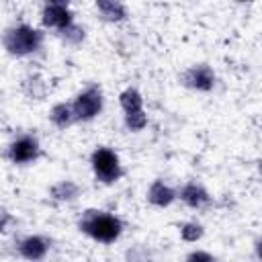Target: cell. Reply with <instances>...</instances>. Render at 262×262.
<instances>
[{
    "instance_id": "obj_1",
    "label": "cell",
    "mask_w": 262,
    "mask_h": 262,
    "mask_svg": "<svg viewBox=\"0 0 262 262\" xmlns=\"http://www.w3.org/2000/svg\"><path fill=\"white\" fill-rule=\"evenodd\" d=\"M78 229L98 244H115L123 235V219L104 209H86L78 217Z\"/></svg>"
},
{
    "instance_id": "obj_2",
    "label": "cell",
    "mask_w": 262,
    "mask_h": 262,
    "mask_svg": "<svg viewBox=\"0 0 262 262\" xmlns=\"http://www.w3.org/2000/svg\"><path fill=\"white\" fill-rule=\"evenodd\" d=\"M45 33L29 23L10 25L2 33V47L12 57H31L43 49Z\"/></svg>"
},
{
    "instance_id": "obj_3",
    "label": "cell",
    "mask_w": 262,
    "mask_h": 262,
    "mask_svg": "<svg viewBox=\"0 0 262 262\" xmlns=\"http://www.w3.org/2000/svg\"><path fill=\"white\" fill-rule=\"evenodd\" d=\"M90 168L100 184H115L123 178V164L119 154L108 145H98L90 154Z\"/></svg>"
},
{
    "instance_id": "obj_4",
    "label": "cell",
    "mask_w": 262,
    "mask_h": 262,
    "mask_svg": "<svg viewBox=\"0 0 262 262\" xmlns=\"http://www.w3.org/2000/svg\"><path fill=\"white\" fill-rule=\"evenodd\" d=\"M70 104H72L76 123H90L104 108V92L98 84H88L74 96Z\"/></svg>"
},
{
    "instance_id": "obj_5",
    "label": "cell",
    "mask_w": 262,
    "mask_h": 262,
    "mask_svg": "<svg viewBox=\"0 0 262 262\" xmlns=\"http://www.w3.org/2000/svg\"><path fill=\"white\" fill-rule=\"evenodd\" d=\"M39 158H41V141L35 133L16 135L6 147V160L14 166L35 164Z\"/></svg>"
},
{
    "instance_id": "obj_6",
    "label": "cell",
    "mask_w": 262,
    "mask_h": 262,
    "mask_svg": "<svg viewBox=\"0 0 262 262\" xmlns=\"http://www.w3.org/2000/svg\"><path fill=\"white\" fill-rule=\"evenodd\" d=\"M72 23H76V18H74V10H72L70 2L51 0L41 6V25L45 29L53 31L55 35L61 33L63 29H68Z\"/></svg>"
},
{
    "instance_id": "obj_7",
    "label": "cell",
    "mask_w": 262,
    "mask_h": 262,
    "mask_svg": "<svg viewBox=\"0 0 262 262\" xmlns=\"http://www.w3.org/2000/svg\"><path fill=\"white\" fill-rule=\"evenodd\" d=\"M178 82L184 88L192 90V92H211L215 88V84H217V74L209 63L201 61V63L188 66L178 76Z\"/></svg>"
},
{
    "instance_id": "obj_8",
    "label": "cell",
    "mask_w": 262,
    "mask_h": 262,
    "mask_svg": "<svg viewBox=\"0 0 262 262\" xmlns=\"http://www.w3.org/2000/svg\"><path fill=\"white\" fill-rule=\"evenodd\" d=\"M51 250V239L41 233H29L16 242V252L29 262H41Z\"/></svg>"
},
{
    "instance_id": "obj_9",
    "label": "cell",
    "mask_w": 262,
    "mask_h": 262,
    "mask_svg": "<svg viewBox=\"0 0 262 262\" xmlns=\"http://www.w3.org/2000/svg\"><path fill=\"white\" fill-rule=\"evenodd\" d=\"M176 192H178V199H180L188 209H192V211H203V209L211 207V203H213L211 192H209L201 182H196V180L184 182Z\"/></svg>"
},
{
    "instance_id": "obj_10",
    "label": "cell",
    "mask_w": 262,
    "mask_h": 262,
    "mask_svg": "<svg viewBox=\"0 0 262 262\" xmlns=\"http://www.w3.org/2000/svg\"><path fill=\"white\" fill-rule=\"evenodd\" d=\"M145 199H147V203H149L151 207L166 209V207H170V205L178 199V192H176L174 186H170V184L164 182L162 178H156V180L149 184V188H147V192H145Z\"/></svg>"
},
{
    "instance_id": "obj_11",
    "label": "cell",
    "mask_w": 262,
    "mask_h": 262,
    "mask_svg": "<svg viewBox=\"0 0 262 262\" xmlns=\"http://www.w3.org/2000/svg\"><path fill=\"white\" fill-rule=\"evenodd\" d=\"M94 8H96L98 16H100L104 23H113V25H115V23H123V20H127V16H129L127 6H125L123 2H119V0H96Z\"/></svg>"
},
{
    "instance_id": "obj_12",
    "label": "cell",
    "mask_w": 262,
    "mask_h": 262,
    "mask_svg": "<svg viewBox=\"0 0 262 262\" xmlns=\"http://www.w3.org/2000/svg\"><path fill=\"white\" fill-rule=\"evenodd\" d=\"M80 192H82V188L74 180H59L53 186H49V196L55 203H74L80 196Z\"/></svg>"
},
{
    "instance_id": "obj_13",
    "label": "cell",
    "mask_w": 262,
    "mask_h": 262,
    "mask_svg": "<svg viewBox=\"0 0 262 262\" xmlns=\"http://www.w3.org/2000/svg\"><path fill=\"white\" fill-rule=\"evenodd\" d=\"M47 117H49V123H51L55 129H61V131L68 129V127H72V125L76 123L74 111H72V104H70V102H55V104L49 108Z\"/></svg>"
},
{
    "instance_id": "obj_14",
    "label": "cell",
    "mask_w": 262,
    "mask_h": 262,
    "mask_svg": "<svg viewBox=\"0 0 262 262\" xmlns=\"http://www.w3.org/2000/svg\"><path fill=\"white\" fill-rule=\"evenodd\" d=\"M23 92L29 100H43L47 96V82L41 74H29L23 80Z\"/></svg>"
},
{
    "instance_id": "obj_15",
    "label": "cell",
    "mask_w": 262,
    "mask_h": 262,
    "mask_svg": "<svg viewBox=\"0 0 262 262\" xmlns=\"http://www.w3.org/2000/svg\"><path fill=\"white\" fill-rule=\"evenodd\" d=\"M119 106L123 108V113H137L143 111V94L135 88V86H127L125 90H121L119 94Z\"/></svg>"
},
{
    "instance_id": "obj_16",
    "label": "cell",
    "mask_w": 262,
    "mask_h": 262,
    "mask_svg": "<svg viewBox=\"0 0 262 262\" xmlns=\"http://www.w3.org/2000/svg\"><path fill=\"white\" fill-rule=\"evenodd\" d=\"M178 231H180V239L186 244H196L205 237V225L199 221H182L178 225Z\"/></svg>"
},
{
    "instance_id": "obj_17",
    "label": "cell",
    "mask_w": 262,
    "mask_h": 262,
    "mask_svg": "<svg viewBox=\"0 0 262 262\" xmlns=\"http://www.w3.org/2000/svg\"><path fill=\"white\" fill-rule=\"evenodd\" d=\"M57 37H59L66 45L78 47V45H82L84 39H86V29H84L82 25H78V23H72L68 29H63L61 33H57Z\"/></svg>"
},
{
    "instance_id": "obj_18",
    "label": "cell",
    "mask_w": 262,
    "mask_h": 262,
    "mask_svg": "<svg viewBox=\"0 0 262 262\" xmlns=\"http://www.w3.org/2000/svg\"><path fill=\"white\" fill-rule=\"evenodd\" d=\"M125 262H154V252L145 244H135L125 250Z\"/></svg>"
},
{
    "instance_id": "obj_19",
    "label": "cell",
    "mask_w": 262,
    "mask_h": 262,
    "mask_svg": "<svg viewBox=\"0 0 262 262\" xmlns=\"http://www.w3.org/2000/svg\"><path fill=\"white\" fill-rule=\"evenodd\" d=\"M149 119H147V113L145 111H137V113H127L125 115V129L131 131V133H139L147 127Z\"/></svg>"
},
{
    "instance_id": "obj_20",
    "label": "cell",
    "mask_w": 262,
    "mask_h": 262,
    "mask_svg": "<svg viewBox=\"0 0 262 262\" xmlns=\"http://www.w3.org/2000/svg\"><path fill=\"white\" fill-rule=\"evenodd\" d=\"M184 262H217V258L207 250H192L186 254Z\"/></svg>"
},
{
    "instance_id": "obj_21",
    "label": "cell",
    "mask_w": 262,
    "mask_h": 262,
    "mask_svg": "<svg viewBox=\"0 0 262 262\" xmlns=\"http://www.w3.org/2000/svg\"><path fill=\"white\" fill-rule=\"evenodd\" d=\"M10 223H12V215L8 213V209L0 207V233H6Z\"/></svg>"
}]
</instances>
